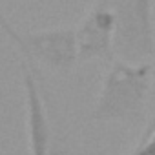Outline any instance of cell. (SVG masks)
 Returning a JSON list of instances; mask_svg holds the SVG:
<instances>
[{"mask_svg":"<svg viewBox=\"0 0 155 155\" xmlns=\"http://www.w3.org/2000/svg\"><path fill=\"white\" fill-rule=\"evenodd\" d=\"M153 68L148 62L133 64L113 60L91 111V120L99 122H140L146 115Z\"/></svg>","mask_w":155,"mask_h":155,"instance_id":"1","label":"cell"},{"mask_svg":"<svg viewBox=\"0 0 155 155\" xmlns=\"http://www.w3.org/2000/svg\"><path fill=\"white\" fill-rule=\"evenodd\" d=\"M115 15V55L140 64L155 53L153 0H111Z\"/></svg>","mask_w":155,"mask_h":155,"instance_id":"2","label":"cell"},{"mask_svg":"<svg viewBox=\"0 0 155 155\" xmlns=\"http://www.w3.org/2000/svg\"><path fill=\"white\" fill-rule=\"evenodd\" d=\"M79 62L115 60V15L111 0H97L88 15L75 28Z\"/></svg>","mask_w":155,"mask_h":155,"instance_id":"3","label":"cell"},{"mask_svg":"<svg viewBox=\"0 0 155 155\" xmlns=\"http://www.w3.org/2000/svg\"><path fill=\"white\" fill-rule=\"evenodd\" d=\"M24 57L35 58L55 71H69L79 62L75 28H53L22 35Z\"/></svg>","mask_w":155,"mask_h":155,"instance_id":"4","label":"cell"},{"mask_svg":"<svg viewBox=\"0 0 155 155\" xmlns=\"http://www.w3.org/2000/svg\"><path fill=\"white\" fill-rule=\"evenodd\" d=\"M22 79L28 104V137H29V153L31 155H49L51 153V128L48 113L42 102V95L37 84L33 71L22 64Z\"/></svg>","mask_w":155,"mask_h":155,"instance_id":"5","label":"cell"},{"mask_svg":"<svg viewBox=\"0 0 155 155\" xmlns=\"http://www.w3.org/2000/svg\"><path fill=\"white\" fill-rule=\"evenodd\" d=\"M128 155H155V117H151Z\"/></svg>","mask_w":155,"mask_h":155,"instance_id":"6","label":"cell"},{"mask_svg":"<svg viewBox=\"0 0 155 155\" xmlns=\"http://www.w3.org/2000/svg\"><path fill=\"white\" fill-rule=\"evenodd\" d=\"M49 155H71L69 151H66V150H57L55 153H49Z\"/></svg>","mask_w":155,"mask_h":155,"instance_id":"7","label":"cell"}]
</instances>
